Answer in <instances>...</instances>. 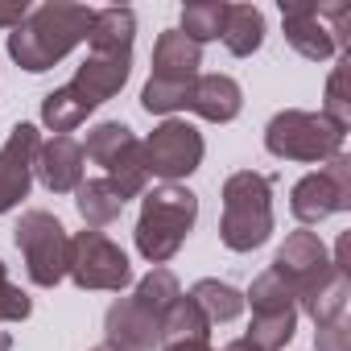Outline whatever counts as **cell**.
Returning a JSON list of instances; mask_svg holds the SVG:
<instances>
[{"label": "cell", "instance_id": "1", "mask_svg": "<svg viewBox=\"0 0 351 351\" xmlns=\"http://www.w3.org/2000/svg\"><path fill=\"white\" fill-rule=\"evenodd\" d=\"M87 29H91V9L50 0L42 9H29V17L9 34V58L21 71L42 75L54 62H62L79 42H87Z\"/></svg>", "mask_w": 351, "mask_h": 351}, {"label": "cell", "instance_id": "2", "mask_svg": "<svg viewBox=\"0 0 351 351\" xmlns=\"http://www.w3.org/2000/svg\"><path fill=\"white\" fill-rule=\"evenodd\" d=\"M195 219H199V195L195 191H186L178 182H165V186L149 191L141 203V219H136V252L149 265H165L186 244Z\"/></svg>", "mask_w": 351, "mask_h": 351}, {"label": "cell", "instance_id": "3", "mask_svg": "<svg viewBox=\"0 0 351 351\" xmlns=\"http://www.w3.org/2000/svg\"><path fill=\"white\" fill-rule=\"evenodd\" d=\"M219 236L232 252H252L273 236V182L256 169H240L223 182Z\"/></svg>", "mask_w": 351, "mask_h": 351}, {"label": "cell", "instance_id": "4", "mask_svg": "<svg viewBox=\"0 0 351 351\" xmlns=\"http://www.w3.org/2000/svg\"><path fill=\"white\" fill-rule=\"evenodd\" d=\"M347 132L335 128L322 112H277L265 128V149L281 161H330L343 153Z\"/></svg>", "mask_w": 351, "mask_h": 351}, {"label": "cell", "instance_id": "5", "mask_svg": "<svg viewBox=\"0 0 351 351\" xmlns=\"http://www.w3.org/2000/svg\"><path fill=\"white\" fill-rule=\"evenodd\" d=\"M83 157H91L95 165L108 169V182L124 195V203L136 199V195H145V186H149L145 145L132 136L128 124H120V120H104V124H95V128L87 132V149H83Z\"/></svg>", "mask_w": 351, "mask_h": 351}, {"label": "cell", "instance_id": "6", "mask_svg": "<svg viewBox=\"0 0 351 351\" xmlns=\"http://www.w3.org/2000/svg\"><path fill=\"white\" fill-rule=\"evenodd\" d=\"M13 232H17L13 240H17L21 256H25L29 281L42 285V289H54L66 277V269H71V236L58 223V215H50V211H25Z\"/></svg>", "mask_w": 351, "mask_h": 351}, {"label": "cell", "instance_id": "7", "mask_svg": "<svg viewBox=\"0 0 351 351\" xmlns=\"http://www.w3.org/2000/svg\"><path fill=\"white\" fill-rule=\"evenodd\" d=\"M289 211L298 223H322L339 211H351V157L339 153L322 161L318 173H306L289 195Z\"/></svg>", "mask_w": 351, "mask_h": 351}, {"label": "cell", "instance_id": "8", "mask_svg": "<svg viewBox=\"0 0 351 351\" xmlns=\"http://www.w3.org/2000/svg\"><path fill=\"white\" fill-rule=\"evenodd\" d=\"M66 277L79 289H112V293H120L132 281V265L104 232L87 228V232H79L71 240V269H66Z\"/></svg>", "mask_w": 351, "mask_h": 351}, {"label": "cell", "instance_id": "9", "mask_svg": "<svg viewBox=\"0 0 351 351\" xmlns=\"http://www.w3.org/2000/svg\"><path fill=\"white\" fill-rule=\"evenodd\" d=\"M145 145V165H149V173H157V178H165V182H178V178H191V173L203 165V132L195 128V124H186V120H161L153 132H149V141H141Z\"/></svg>", "mask_w": 351, "mask_h": 351}, {"label": "cell", "instance_id": "10", "mask_svg": "<svg viewBox=\"0 0 351 351\" xmlns=\"http://www.w3.org/2000/svg\"><path fill=\"white\" fill-rule=\"evenodd\" d=\"M335 265H343V244H339V252L330 256L326 244H322L314 232H289L285 244H281L277 256H273V273L293 289L298 302H302L306 293H314V289L330 277Z\"/></svg>", "mask_w": 351, "mask_h": 351}, {"label": "cell", "instance_id": "11", "mask_svg": "<svg viewBox=\"0 0 351 351\" xmlns=\"http://www.w3.org/2000/svg\"><path fill=\"white\" fill-rule=\"evenodd\" d=\"M281 21H285V38L289 46L310 58V62H326L343 50V42L330 29V5H310V0H281Z\"/></svg>", "mask_w": 351, "mask_h": 351}, {"label": "cell", "instance_id": "12", "mask_svg": "<svg viewBox=\"0 0 351 351\" xmlns=\"http://www.w3.org/2000/svg\"><path fill=\"white\" fill-rule=\"evenodd\" d=\"M104 335H108V347L116 351H157L161 347V322L149 310H141L132 298H120L108 310Z\"/></svg>", "mask_w": 351, "mask_h": 351}, {"label": "cell", "instance_id": "13", "mask_svg": "<svg viewBox=\"0 0 351 351\" xmlns=\"http://www.w3.org/2000/svg\"><path fill=\"white\" fill-rule=\"evenodd\" d=\"M83 161L87 157H83V145L75 136H54V141H42L34 173L42 178V186L50 195H71L83 182Z\"/></svg>", "mask_w": 351, "mask_h": 351}, {"label": "cell", "instance_id": "14", "mask_svg": "<svg viewBox=\"0 0 351 351\" xmlns=\"http://www.w3.org/2000/svg\"><path fill=\"white\" fill-rule=\"evenodd\" d=\"M203 66V46H195L186 34L178 29H165L153 46V75L149 83H195Z\"/></svg>", "mask_w": 351, "mask_h": 351}, {"label": "cell", "instance_id": "15", "mask_svg": "<svg viewBox=\"0 0 351 351\" xmlns=\"http://www.w3.org/2000/svg\"><path fill=\"white\" fill-rule=\"evenodd\" d=\"M128 71H132V54H87V62L75 71L71 87L91 108H99L104 99H112L128 83Z\"/></svg>", "mask_w": 351, "mask_h": 351}, {"label": "cell", "instance_id": "16", "mask_svg": "<svg viewBox=\"0 0 351 351\" xmlns=\"http://www.w3.org/2000/svg\"><path fill=\"white\" fill-rule=\"evenodd\" d=\"M195 116L211 120V124H228L240 116L244 108V95H240V83L228 79V75H199L195 87H191V104H186Z\"/></svg>", "mask_w": 351, "mask_h": 351}, {"label": "cell", "instance_id": "17", "mask_svg": "<svg viewBox=\"0 0 351 351\" xmlns=\"http://www.w3.org/2000/svg\"><path fill=\"white\" fill-rule=\"evenodd\" d=\"M132 38H136V17L132 9H99L91 13V54H132Z\"/></svg>", "mask_w": 351, "mask_h": 351}, {"label": "cell", "instance_id": "18", "mask_svg": "<svg viewBox=\"0 0 351 351\" xmlns=\"http://www.w3.org/2000/svg\"><path fill=\"white\" fill-rule=\"evenodd\" d=\"M79 199H75V207H79V215H83V223L91 228V232H99V228H108V223H116L120 219V211H124V195L108 182V178H87V182H79V191H75Z\"/></svg>", "mask_w": 351, "mask_h": 351}, {"label": "cell", "instance_id": "19", "mask_svg": "<svg viewBox=\"0 0 351 351\" xmlns=\"http://www.w3.org/2000/svg\"><path fill=\"white\" fill-rule=\"evenodd\" d=\"M219 42L236 54V58H248L261 50L265 42V13L252 9V5H228V17H223V34Z\"/></svg>", "mask_w": 351, "mask_h": 351}, {"label": "cell", "instance_id": "20", "mask_svg": "<svg viewBox=\"0 0 351 351\" xmlns=\"http://www.w3.org/2000/svg\"><path fill=\"white\" fill-rule=\"evenodd\" d=\"M95 108L66 83V87H54L46 99H42V124L50 128V132H58V136H71L87 116H91Z\"/></svg>", "mask_w": 351, "mask_h": 351}, {"label": "cell", "instance_id": "21", "mask_svg": "<svg viewBox=\"0 0 351 351\" xmlns=\"http://www.w3.org/2000/svg\"><path fill=\"white\" fill-rule=\"evenodd\" d=\"M186 339H199V343L211 339V318L199 310L191 293H182L161 318V343H186Z\"/></svg>", "mask_w": 351, "mask_h": 351}, {"label": "cell", "instance_id": "22", "mask_svg": "<svg viewBox=\"0 0 351 351\" xmlns=\"http://www.w3.org/2000/svg\"><path fill=\"white\" fill-rule=\"evenodd\" d=\"M347 293H351V285H347V269H343V265H335V269H330V277H326L314 293H306L298 306H302L314 322H330V318L347 314Z\"/></svg>", "mask_w": 351, "mask_h": 351}, {"label": "cell", "instance_id": "23", "mask_svg": "<svg viewBox=\"0 0 351 351\" xmlns=\"http://www.w3.org/2000/svg\"><path fill=\"white\" fill-rule=\"evenodd\" d=\"M191 298H195L199 310L211 318V326H215V322H232V318L244 314V293L232 289L228 281H215V277H203V281L191 289Z\"/></svg>", "mask_w": 351, "mask_h": 351}, {"label": "cell", "instance_id": "24", "mask_svg": "<svg viewBox=\"0 0 351 351\" xmlns=\"http://www.w3.org/2000/svg\"><path fill=\"white\" fill-rule=\"evenodd\" d=\"M182 298V285H178V277H173L169 269H149V277H141L136 281V293H132V302L141 306V310H149L157 322L165 318V310L173 306V302H178Z\"/></svg>", "mask_w": 351, "mask_h": 351}, {"label": "cell", "instance_id": "25", "mask_svg": "<svg viewBox=\"0 0 351 351\" xmlns=\"http://www.w3.org/2000/svg\"><path fill=\"white\" fill-rule=\"evenodd\" d=\"M293 335H298V310H281V314H252L244 339L256 351H281L285 343H293Z\"/></svg>", "mask_w": 351, "mask_h": 351}, {"label": "cell", "instance_id": "26", "mask_svg": "<svg viewBox=\"0 0 351 351\" xmlns=\"http://www.w3.org/2000/svg\"><path fill=\"white\" fill-rule=\"evenodd\" d=\"M223 17H228V5H223V0H195V5L182 9V29H178V34H186L195 46L215 42V38L223 34Z\"/></svg>", "mask_w": 351, "mask_h": 351}, {"label": "cell", "instance_id": "27", "mask_svg": "<svg viewBox=\"0 0 351 351\" xmlns=\"http://www.w3.org/2000/svg\"><path fill=\"white\" fill-rule=\"evenodd\" d=\"M244 306H252V314H281V310H298V298L293 289L269 269L252 281V289L244 293Z\"/></svg>", "mask_w": 351, "mask_h": 351}, {"label": "cell", "instance_id": "28", "mask_svg": "<svg viewBox=\"0 0 351 351\" xmlns=\"http://www.w3.org/2000/svg\"><path fill=\"white\" fill-rule=\"evenodd\" d=\"M343 83H347V62L339 58V66L330 71V83H326V104H322V116L335 124V128H351V99L343 95Z\"/></svg>", "mask_w": 351, "mask_h": 351}, {"label": "cell", "instance_id": "29", "mask_svg": "<svg viewBox=\"0 0 351 351\" xmlns=\"http://www.w3.org/2000/svg\"><path fill=\"white\" fill-rule=\"evenodd\" d=\"M29 314H34V302L9 281L5 265H0V322H25Z\"/></svg>", "mask_w": 351, "mask_h": 351}, {"label": "cell", "instance_id": "30", "mask_svg": "<svg viewBox=\"0 0 351 351\" xmlns=\"http://www.w3.org/2000/svg\"><path fill=\"white\" fill-rule=\"evenodd\" d=\"M314 351H351V322H347V314H339L330 322H318Z\"/></svg>", "mask_w": 351, "mask_h": 351}, {"label": "cell", "instance_id": "31", "mask_svg": "<svg viewBox=\"0 0 351 351\" xmlns=\"http://www.w3.org/2000/svg\"><path fill=\"white\" fill-rule=\"evenodd\" d=\"M25 17H29L25 0H0V29H17Z\"/></svg>", "mask_w": 351, "mask_h": 351}, {"label": "cell", "instance_id": "32", "mask_svg": "<svg viewBox=\"0 0 351 351\" xmlns=\"http://www.w3.org/2000/svg\"><path fill=\"white\" fill-rule=\"evenodd\" d=\"M21 199H25V195H21V191H17L13 182H9V173L0 169V215H5V211H13V207H17Z\"/></svg>", "mask_w": 351, "mask_h": 351}, {"label": "cell", "instance_id": "33", "mask_svg": "<svg viewBox=\"0 0 351 351\" xmlns=\"http://www.w3.org/2000/svg\"><path fill=\"white\" fill-rule=\"evenodd\" d=\"M161 351H211V343H199V339H186V343H161Z\"/></svg>", "mask_w": 351, "mask_h": 351}, {"label": "cell", "instance_id": "34", "mask_svg": "<svg viewBox=\"0 0 351 351\" xmlns=\"http://www.w3.org/2000/svg\"><path fill=\"white\" fill-rule=\"evenodd\" d=\"M223 351H256V347H252V343H248V339H232V343H228V347H223Z\"/></svg>", "mask_w": 351, "mask_h": 351}, {"label": "cell", "instance_id": "35", "mask_svg": "<svg viewBox=\"0 0 351 351\" xmlns=\"http://www.w3.org/2000/svg\"><path fill=\"white\" fill-rule=\"evenodd\" d=\"M91 351H116V347H108V343H99V347H91Z\"/></svg>", "mask_w": 351, "mask_h": 351}]
</instances>
